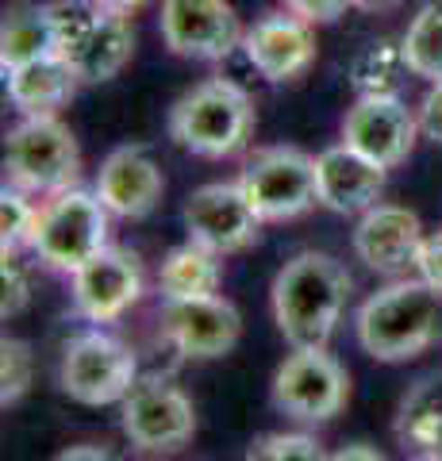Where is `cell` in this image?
Listing matches in <instances>:
<instances>
[{"label":"cell","instance_id":"1","mask_svg":"<svg viewBox=\"0 0 442 461\" xmlns=\"http://www.w3.org/2000/svg\"><path fill=\"white\" fill-rule=\"evenodd\" d=\"M350 273L331 254L301 250L277 269L274 285H269V308L281 339L293 350H308V346H327L335 327L347 312L350 300Z\"/></svg>","mask_w":442,"mask_h":461},{"label":"cell","instance_id":"2","mask_svg":"<svg viewBox=\"0 0 442 461\" xmlns=\"http://www.w3.org/2000/svg\"><path fill=\"white\" fill-rule=\"evenodd\" d=\"M354 335L374 362H411L442 339V293L423 277H392L358 308Z\"/></svg>","mask_w":442,"mask_h":461},{"label":"cell","instance_id":"3","mask_svg":"<svg viewBox=\"0 0 442 461\" xmlns=\"http://www.w3.org/2000/svg\"><path fill=\"white\" fill-rule=\"evenodd\" d=\"M254 100L242 85L227 77H208L193 85L174 108H169V139L196 158H231L254 135Z\"/></svg>","mask_w":442,"mask_h":461},{"label":"cell","instance_id":"4","mask_svg":"<svg viewBox=\"0 0 442 461\" xmlns=\"http://www.w3.org/2000/svg\"><path fill=\"white\" fill-rule=\"evenodd\" d=\"M54 50L74 66L81 85H104L135 54V32L123 12H112L96 0H50Z\"/></svg>","mask_w":442,"mask_h":461},{"label":"cell","instance_id":"5","mask_svg":"<svg viewBox=\"0 0 442 461\" xmlns=\"http://www.w3.org/2000/svg\"><path fill=\"white\" fill-rule=\"evenodd\" d=\"M5 177L27 196H54L81 177V150L59 115H23L5 139Z\"/></svg>","mask_w":442,"mask_h":461},{"label":"cell","instance_id":"6","mask_svg":"<svg viewBox=\"0 0 442 461\" xmlns=\"http://www.w3.org/2000/svg\"><path fill=\"white\" fill-rule=\"evenodd\" d=\"M108 208L96 189H62L39 204V223L32 235V250L47 269L74 273L108 250Z\"/></svg>","mask_w":442,"mask_h":461},{"label":"cell","instance_id":"7","mask_svg":"<svg viewBox=\"0 0 442 461\" xmlns=\"http://www.w3.org/2000/svg\"><path fill=\"white\" fill-rule=\"evenodd\" d=\"M120 430L131 450L147 457H174L196 435V408L181 384L162 373H147L120 400Z\"/></svg>","mask_w":442,"mask_h":461},{"label":"cell","instance_id":"8","mask_svg":"<svg viewBox=\"0 0 442 461\" xmlns=\"http://www.w3.org/2000/svg\"><path fill=\"white\" fill-rule=\"evenodd\" d=\"M135 381H139V362H135L131 346L101 327L81 330V335H74L62 346L59 384L69 400L85 403V408L120 403L131 393Z\"/></svg>","mask_w":442,"mask_h":461},{"label":"cell","instance_id":"9","mask_svg":"<svg viewBox=\"0 0 442 461\" xmlns=\"http://www.w3.org/2000/svg\"><path fill=\"white\" fill-rule=\"evenodd\" d=\"M239 185L262 223H289L320 204L316 158L301 147H266L239 173Z\"/></svg>","mask_w":442,"mask_h":461},{"label":"cell","instance_id":"10","mask_svg":"<svg viewBox=\"0 0 442 461\" xmlns=\"http://www.w3.org/2000/svg\"><path fill=\"white\" fill-rule=\"evenodd\" d=\"M269 396L277 411L296 423H327L347 408L350 373L335 354H327V346H308V350H293L277 366Z\"/></svg>","mask_w":442,"mask_h":461},{"label":"cell","instance_id":"11","mask_svg":"<svg viewBox=\"0 0 442 461\" xmlns=\"http://www.w3.org/2000/svg\"><path fill=\"white\" fill-rule=\"evenodd\" d=\"M181 220L193 242L216 250L220 258L254 247L262 235V215L254 212L239 181H212L193 189V196L185 200Z\"/></svg>","mask_w":442,"mask_h":461},{"label":"cell","instance_id":"12","mask_svg":"<svg viewBox=\"0 0 442 461\" xmlns=\"http://www.w3.org/2000/svg\"><path fill=\"white\" fill-rule=\"evenodd\" d=\"M158 27L169 54L196 62H220L235 54L247 35L231 0H162Z\"/></svg>","mask_w":442,"mask_h":461},{"label":"cell","instance_id":"13","mask_svg":"<svg viewBox=\"0 0 442 461\" xmlns=\"http://www.w3.org/2000/svg\"><path fill=\"white\" fill-rule=\"evenodd\" d=\"M242 335V315L227 296H196V300H166L162 308V339L181 357L216 362L231 354Z\"/></svg>","mask_w":442,"mask_h":461},{"label":"cell","instance_id":"14","mask_svg":"<svg viewBox=\"0 0 442 461\" xmlns=\"http://www.w3.org/2000/svg\"><path fill=\"white\" fill-rule=\"evenodd\" d=\"M416 139H419V115L401 96H358L354 108L342 115V142L365 158H374L384 169L408 162Z\"/></svg>","mask_w":442,"mask_h":461},{"label":"cell","instance_id":"15","mask_svg":"<svg viewBox=\"0 0 442 461\" xmlns=\"http://www.w3.org/2000/svg\"><path fill=\"white\" fill-rule=\"evenodd\" d=\"M69 293H74V312L85 323H112L120 320L127 308L139 304L142 296V262L135 250L127 247H108L85 262L74 281H69Z\"/></svg>","mask_w":442,"mask_h":461},{"label":"cell","instance_id":"16","mask_svg":"<svg viewBox=\"0 0 442 461\" xmlns=\"http://www.w3.org/2000/svg\"><path fill=\"white\" fill-rule=\"evenodd\" d=\"M242 54L269 85L301 81L316 62V27L284 12H266L242 35Z\"/></svg>","mask_w":442,"mask_h":461},{"label":"cell","instance_id":"17","mask_svg":"<svg viewBox=\"0 0 442 461\" xmlns=\"http://www.w3.org/2000/svg\"><path fill=\"white\" fill-rule=\"evenodd\" d=\"M423 239V223L411 208L374 204L369 212H362L358 227H354V254L369 273L404 277L408 269H416Z\"/></svg>","mask_w":442,"mask_h":461},{"label":"cell","instance_id":"18","mask_svg":"<svg viewBox=\"0 0 442 461\" xmlns=\"http://www.w3.org/2000/svg\"><path fill=\"white\" fill-rule=\"evenodd\" d=\"M384 166L374 158L358 154L347 142L327 147L316 154V196L320 208L335 215H362L381 200L384 193Z\"/></svg>","mask_w":442,"mask_h":461},{"label":"cell","instance_id":"19","mask_svg":"<svg viewBox=\"0 0 442 461\" xmlns=\"http://www.w3.org/2000/svg\"><path fill=\"white\" fill-rule=\"evenodd\" d=\"M166 193V177L158 162L142 147H120L112 150L101 169H96V196L116 220H142L158 208Z\"/></svg>","mask_w":442,"mask_h":461},{"label":"cell","instance_id":"20","mask_svg":"<svg viewBox=\"0 0 442 461\" xmlns=\"http://www.w3.org/2000/svg\"><path fill=\"white\" fill-rule=\"evenodd\" d=\"M77 85L81 77L74 74V66L59 54L5 69V93L20 115H59V108H66L74 100Z\"/></svg>","mask_w":442,"mask_h":461},{"label":"cell","instance_id":"21","mask_svg":"<svg viewBox=\"0 0 442 461\" xmlns=\"http://www.w3.org/2000/svg\"><path fill=\"white\" fill-rule=\"evenodd\" d=\"M396 442L411 454H442V377H419L396 408Z\"/></svg>","mask_w":442,"mask_h":461},{"label":"cell","instance_id":"22","mask_svg":"<svg viewBox=\"0 0 442 461\" xmlns=\"http://www.w3.org/2000/svg\"><path fill=\"white\" fill-rule=\"evenodd\" d=\"M158 285L166 300H196V296H216L223 285V258L201 242H185L166 254L158 269Z\"/></svg>","mask_w":442,"mask_h":461},{"label":"cell","instance_id":"23","mask_svg":"<svg viewBox=\"0 0 442 461\" xmlns=\"http://www.w3.org/2000/svg\"><path fill=\"white\" fill-rule=\"evenodd\" d=\"M54 50V23L47 5H12L0 23V66L16 69Z\"/></svg>","mask_w":442,"mask_h":461},{"label":"cell","instance_id":"24","mask_svg":"<svg viewBox=\"0 0 442 461\" xmlns=\"http://www.w3.org/2000/svg\"><path fill=\"white\" fill-rule=\"evenodd\" d=\"M404 74H411L404 62L401 42L374 39L350 58V85L358 96H401Z\"/></svg>","mask_w":442,"mask_h":461},{"label":"cell","instance_id":"25","mask_svg":"<svg viewBox=\"0 0 442 461\" xmlns=\"http://www.w3.org/2000/svg\"><path fill=\"white\" fill-rule=\"evenodd\" d=\"M401 50L416 77L442 81V0H427L411 16L408 32L401 35Z\"/></svg>","mask_w":442,"mask_h":461},{"label":"cell","instance_id":"26","mask_svg":"<svg viewBox=\"0 0 442 461\" xmlns=\"http://www.w3.org/2000/svg\"><path fill=\"white\" fill-rule=\"evenodd\" d=\"M39 223V204H32V196L5 185L0 193V250H23L32 247Z\"/></svg>","mask_w":442,"mask_h":461},{"label":"cell","instance_id":"27","mask_svg":"<svg viewBox=\"0 0 442 461\" xmlns=\"http://www.w3.org/2000/svg\"><path fill=\"white\" fill-rule=\"evenodd\" d=\"M35 377V354L23 339H5L0 342V403L12 408L27 396Z\"/></svg>","mask_w":442,"mask_h":461},{"label":"cell","instance_id":"28","mask_svg":"<svg viewBox=\"0 0 442 461\" xmlns=\"http://www.w3.org/2000/svg\"><path fill=\"white\" fill-rule=\"evenodd\" d=\"M247 461H327L323 446L311 435H258L247 446Z\"/></svg>","mask_w":442,"mask_h":461},{"label":"cell","instance_id":"29","mask_svg":"<svg viewBox=\"0 0 442 461\" xmlns=\"http://www.w3.org/2000/svg\"><path fill=\"white\" fill-rule=\"evenodd\" d=\"M0 288H5V296H0V315L5 320L20 315L32 304V277H27L20 262V250H0Z\"/></svg>","mask_w":442,"mask_h":461},{"label":"cell","instance_id":"30","mask_svg":"<svg viewBox=\"0 0 442 461\" xmlns=\"http://www.w3.org/2000/svg\"><path fill=\"white\" fill-rule=\"evenodd\" d=\"M416 115H419V135L442 147V81H431V89L423 93Z\"/></svg>","mask_w":442,"mask_h":461},{"label":"cell","instance_id":"31","mask_svg":"<svg viewBox=\"0 0 442 461\" xmlns=\"http://www.w3.org/2000/svg\"><path fill=\"white\" fill-rule=\"evenodd\" d=\"M284 8L316 27V23H335L350 8V0H284Z\"/></svg>","mask_w":442,"mask_h":461},{"label":"cell","instance_id":"32","mask_svg":"<svg viewBox=\"0 0 442 461\" xmlns=\"http://www.w3.org/2000/svg\"><path fill=\"white\" fill-rule=\"evenodd\" d=\"M416 277H423L427 285L442 293V230H435V235L423 239L419 258H416Z\"/></svg>","mask_w":442,"mask_h":461},{"label":"cell","instance_id":"33","mask_svg":"<svg viewBox=\"0 0 442 461\" xmlns=\"http://www.w3.org/2000/svg\"><path fill=\"white\" fill-rule=\"evenodd\" d=\"M54 461H116V457H112L104 446H89V442H85V446H69V450H62Z\"/></svg>","mask_w":442,"mask_h":461},{"label":"cell","instance_id":"34","mask_svg":"<svg viewBox=\"0 0 442 461\" xmlns=\"http://www.w3.org/2000/svg\"><path fill=\"white\" fill-rule=\"evenodd\" d=\"M327 461H384L374 446H362V442H354V446H347V450H338V454H331Z\"/></svg>","mask_w":442,"mask_h":461},{"label":"cell","instance_id":"35","mask_svg":"<svg viewBox=\"0 0 442 461\" xmlns=\"http://www.w3.org/2000/svg\"><path fill=\"white\" fill-rule=\"evenodd\" d=\"M396 5H401V0H350V8H362V12H389Z\"/></svg>","mask_w":442,"mask_h":461},{"label":"cell","instance_id":"36","mask_svg":"<svg viewBox=\"0 0 442 461\" xmlns=\"http://www.w3.org/2000/svg\"><path fill=\"white\" fill-rule=\"evenodd\" d=\"M96 5H104V8H112V12H123V16H131V12H135L139 5H147V0H96Z\"/></svg>","mask_w":442,"mask_h":461},{"label":"cell","instance_id":"37","mask_svg":"<svg viewBox=\"0 0 442 461\" xmlns=\"http://www.w3.org/2000/svg\"><path fill=\"white\" fill-rule=\"evenodd\" d=\"M411 461H442V454H416Z\"/></svg>","mask_w":442,"mask_h":461}]
</instances>
